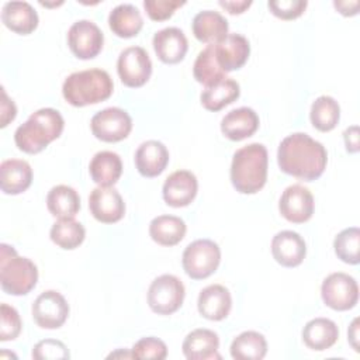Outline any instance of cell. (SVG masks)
I'll return each mask as SVG.
<instances>
[{
    "label": "cell",
    "instance_id": "7",
    "mask_svg": "<svg viewBox=\"0 0 360 360\" xmlns=\"http://www.w3.org/2000/svg\"><path fill=\"white\" fill-rule=\"evenodd\" d=\"M184 295V284L179 277L162 274L149 285L148 305L158 315H172L183 305Z\"/></svg>",
    "mask_w": 360,
    "mask_h": 360
},
{
    "label": "cell",
    "instance_id": "12",
    "mask_svg": "<svg viewBox=\"0 0 360 360\" xmlns=\"http://www.w3.org/2000/svg\"><path fill=\"white\" fill-rule=\"evenodd\" d=\"M104 44V35L97 24L90 20L73 22L68 31V45L72 53L83 60L96 58Z\"/></svg>",
    "mask_w": 360,
    "mask_h": 360
},
{
    "label": "cell",
    "instance_id": "2",
    "mask_svg": "<svg viewBox=\"0 0 360 360\" xmlns=\"http://www.w3.org/2000/svg\"><path fill=\"white\" fill-rule=\"evenodd\" d=\"M269 156L263 143L253 142L233 153L231 163V183L242 194H255L267 180Z\"/></svg>",
    "mask_w": 360,
    "mask_h": 360
},
{
    "label": "cell",
    "instance_id": "39",
    "mask_svg": "<svg viewBox=\"0 0 360 360\" xmlns=\"http://www.w3.org/2000/svg\"><path fill=\"white\" fill-rule=\"evenodd\" d=\"M69 357V349L58 339H44L32 347V359L35 360H66Z\"/></svg>",
    "mask_w": 360,
    "mask_h": 360
},
{
    "label": "cell",
    "instance_id": "31",
    "mask_svg": "<svg viewBox=\"0 0 360 360\" xmlns=\"http://www.w3.org/2000/svg\"><path fill=\"white\" fill-rule=\"evenodd\" d=\"M46 207L58 219L75 218L80 210V197L73 187L58 184L49 190L46 195Z\"/></svg>",
    "mask_w": 360,
    "mask_h": 360
},
{
    "label": "cell",
    "instance_id": "9",
    "mask_svg": "<svg viewBox=\"0 0 360 360\" xmlns=\"http://www.w3.org/2000/svg\"><path fill=\"white\" fill-rule=\"evenodd\" d=\"M93 135L103 142H120L132 129L131 115L118 107H108L96 112L90 121Z\"/></svg>",
    "mask_w": 360,
    "mask_h": 360
},
{
    "label": "cell",
    "instance_id": "25",
    "mask_svg": "<svg viewBox=\"0 0 360 360\" xmlns=\"http://www.w3.org/2000/svg\"><path fill=\"white\" fill-rule=\"evenodd\" d=\"M193 34L194 37L204 44H217L228 35V21L226 18L212 10H204L195 14L193 18Z\"/></svg>",
    "mask_w": 360,
    "mask_h": 360
},
{
    "label": "cell",
    "instance_id": "42",
    "mask_svg": "<svg viewBox=\"0 0 360 360\" xmlns=\"http://www.w3.org/2000/svg\"><path fill=\"white\" fill-rule=\"evenodd\" d=\"M17 115V107L13 100L8 98L6 90L1 87V103H0V127L4 128Z\"/></svg>",
    "mask_w": 360,
    "mask_h": 360
},
{
    "label": "cell",
    "instance_id": "1",
    "mask_svg": "<svg viewBox=\"0 0 360 360\" xmlns=\"http://www.w3.org/2000/svg\"><path fill=\"white\" fill-rule=\"evenodd\" d=\"M277 163L281 172L304 181L322 176L328 163L325 146L304 132L285 136L277 149Z\"/></svg>",
    "mask_w": 360,
    "mask_h": 360
},
{
    "label": "cell",
    "instance_id": "33",
    "mask_svg": "<svg viewBox=\"0 0 360 360\" xmlns=\"http://www.w3.org/2000/svg\"><path fill=\"white\" fill-rule=\"evenodd\" d=\"M49 236L56 246L72 250L83 243L86 238V229L75 218H60L52 225Z\"/></svg>",
    "mask_w": 360,
    "mask_h": 360
},
{
    "label": "cell",
    "instance_id": "36",
    "mask_svg": "<svg viewBox=\"0 0 360 360\" xmlns=\"http://www.w3.org/2000/svg\"><path fill=\"white\" fill-rule=\"evenodd\" d=\"M333 249L342 262L347 264H359L360 262V231L350 226L339 232L333 240Z\"/></svg>",
    "mask_w": 360,
    "mask_h": 360
},
{
    "label": "cell",
    "instance_id": "27",
    "mask_svg": "<svg viewBox=\"0 0 360 360\" xmlns=\"http://www.w3.org/2000/svg\"><path fill=\"white\" fill-rule=\"evenodd\" d=\"M339 338L338 325L328 318H314L308 321L302 329L304 343L316 352L332 347Z\"/></svg>",
    "mask_w": 360,
    "mask_h": 360
},
{
    "label": "cell",
    "instance_id": "37",
    "mask_svg": "<svg viewBox=\"0 0 360 360\" xmlns=\"http://www.w3.org/2000/svg\"><path fill=\"white\" fill-rule=\"evenodd\" d=\"M132 359H153V360H163L167 357V346L163 340L148 336L139 339L131 349Z\"/></svg>",
    "mask_w": 360,
    "mask_h": 360
},
{
    "label": "cell",
    "instance_id": "20",
    "mask_svg": "<svg viewBox=\"0 0 360 360\" xmlns=\"http://www.w3.org/2000/svg\"><path fill=\"white\" fill-rule=\"evenodd\" d=\"M169 163V150L160 141H145L135 152V166L141 176L156 177Z\"/></svg>",
    "mask_w": 360,
    "mask_h": 360
},
{
    "label": "cell",
    "instance_id": "23",
    "mask_svg": "<svg viewBox=\"0 0 360 360\" xmlns=\"http://www.w3.org/2000/svg\"><path fill=\"white\" fill-rule=\"evenodd\" d=\"M259 128V117L249 107H239L221 120V131L231 141H242L252 136Z\"/></svg>",
    "mask_w": 360,
    "mask_h": 360
},
{
    "label": "cell",
    "instance_id": "14",
    "mask_svg": "<svg viewBox=\"0 0 360 360\" xmlns=\"http://www.w3.org/2000/svg\"><path fill=\"white\" fill-rule=\"evenodd\" d=\"M89 210L98 222L114 224L122 219L125 202L114 187L98 186L90 193Z\"/></svg>",
    "mask_w": 360,
    "mask_h": 360
},
{
    "label": "cell",
    "instance_id": "26",
    "mask_svg": "<svg viewBox=\"0 0 360 360\" xmlns=\"http://www.w3.org/2000/svg\"><path fill=\"white\" fill-rule=\"evenodd\" d=\"M91 180L103 187H112L122 174V162L118 153L111 150L97 152L89 165Z\"/></svg>",
    "mask_w": 360,
    "mask_h": 360
},
{
    "label": "cell",
    "instance_id": "8",
    "mask_svg": "<svg viewBox=\"0 0 360 360\" xmlns=\"http://www.w3.org/2000/svg\"><path fill=\"white\" fill-rule=\"evenodd\" d=\"M321 297L326 307L335 311H349L359 301L357 281L346 273H332L322 281Z\"/></svg>",
    "mask_w": 360,
    "mask_h": 360
},
{
    "label": "cell",
    "instance_id": "19",
    "mask_svg": "<svg viewBox=\"0 0 360 360\" xmlns=\"http://www.w3.org/2000/svg\"><path fill=\"white\" fill-rule=\"evenodd\" d=\"M197 308L201 316L210 321H222L229 315L232 297L229 290L221 284H211L198 294Z\"/></svg>",
    "mask_w": 360,
    "mask_h": 360
},
{
    "label": "cell",
    "instance_id": "3",
    "mask_svg": "<svg viewBox=\"0 0 360 360\" xmlns=\"http://www.w3.org/2000/svg\"><path fill=\"white\" fill-rule=\"evenodd\" d=\"M63 127L65 120L58 110L49 107L39 108L15 129L14 142L25 153H39L60 136Z\"/></svg>",
    "mask_w": 360,
    "mask_h": 360
},
{
    "label": "cell",
    "instance_id": "29",
    "mask_svg": "<svg viewBox=\"0 0 360 360\" xmlns=\"http://www.w3.org/2000/svg\"><path fill=\"white\" fill-rule=\"evenodd\" d=\"M110 30L120 38H131L138 35L143 27V20L139 10L134 4H118L108 15Z\"/></svg>",
    "mask_w": 360,
    "mask_h": 360
},
{
    "label": "cell",
    "instance_id": "40",
    "mask_svg": "<svg viewBox=\"0 0 360 360\" xmlns=\"http://www.w3.org/2000/svg\"><path fill=\"white\" fill-rule=\"evenodd\" d=\"M184 6V1L179 0H145L143 8L150 20L153 21H165L170 18L174 11Z\"/></svg>",
    "mask_w": 360,
    "mask_h": 360
},
{
    "label": "cell",
    "instance_id": "34",
    "mask_svg": "<svg viewBox=\"0 0 360 360\" xmlns=\"http://www.w3.org/2000/svg\"><path fill=\"white\" fill-rule=\"evenodd\" d=\"M340 118V107L330 96H319L311 105L309 120L314 128L321 132L332 131Z\"/></svg>",
    "mask_w": 360,
    "mask_h": 360
},
{
    "label": "cell",
    "instance_id": "32",
    "mask_svg": "<svg viewBox=\"0 0 360 360\" xmlns=\"http://www.w3.org/2000/svg\"><path fill=\"white\" fill-rule=\"evenodd\" d=\"M266 353V338L256 330H245L231 343V356L235 360H262Z\"/></svg>",
    "mask_w": 360,
    "mask_h": 360
},
{
    "label": "cell",
    "instance_id": "4",
    "mask_svg": "<svg viewBox=\"0 0 360 360\" xmlns=\"http://www.w3.org/2000/svg\"><path fill=\"white\" fill-rule=\"evenodd\" d=\"M114 90L111 76L103 69H87L69 75L62 86L63 98L73 107L107 100Z\"/></svg>",
    "mask_w": 360,
    "mask_h": 360
},
{
    "label": "cell",
    "instance_id": "18",
    "mask_svg": "<svg viewBox=\"0 0 360 360\" xmlns=\"http://www.w3.org/2000/svg\"><path fill=\"white\" fill-rule=\"evenodd\" d=\"M271 255L284 267H297L307 255V245L302 236L294 231H281L271 239Z\"/></svg>",
    "mask_w": 360,
    "mask_h": 360
},
{
    "label": "cell",
    "instance_id": "5",
    "mask_svg": "<svg viewBox=\"0 0 360 360\" xmlns=\"http://www.w3.org/2000/svg\"><path fill=\"white\" fill-rule=\"evenodd\" d=\"M38 281V269L28 257L18 256L13 246L0 245V284L10 295L28 294Z\"/></svg>",
    "mask_w": 360,
    "mask_h": 360
},
{
    "label": "cell",
    "instance_id": "10",
    "mask_svg": "<svg viewBox=\"0 0 360 360\" xmlns=\"http://www.w3.org/2000/svg\"><path fill=\"white\" fill-rule=\"evenodd\" d=\"M117 72L127 87L143 86L152 75V62L142 46H128L121 51L117 60Z\"/></svg>",
    "mask_w": 360,
    "mask_h": 360
},
{
    "label": "cell",
    "instance_id": "38",
    "mask_svg": "<svg viewBox=\"0 0 360 360\" xmlns=\"http://www.w3.org/2000/svg\"><path fill=\"white\" fill-rule=\"evenodd\" d=\"M0 340L7 342V340H14L20 332H21V318L17 309L8 304H1L0 305Z\"/></svg>",
    "mask_w": 360,
    "mask_h": 360
},
{
    "label": "cell",
    "instance_id": "17",
    "mask_svg": "<svg viewBox=\"0 0 360 360\" xmlns=\"http://www.w3.org/2000/svg\"><path fill=\"white\" fill-rule=\"evenodd\" d=\"M152 44L156 56L167 65L181 62L188 49L187 38L177 27H167L155 32Z\"/></svg>",
    "mask_w": 360,
    "mask_h": 360
},
{
    "label": "cell",
    "instance_id": "28",
    "mask_svg": "<svg viewBox=\"0 0 360 360\" xmlns=\"http://www.w3.org/2000/svg\"><path fill=\"white\" fill-rule=\"evenodd\" d=\"M186 222L176 215H159L149 224V235L153 242L162 246H174L186 235Z\"/></svg>",
    "mask_w": 360,
    "mask_h": 360
},
{
    "label": "cell",
    "instance_id": "22",
    "mask_svg": "<svg viewBox=\"0 0 360 360\" xmlns=\"http://www.w3.org/2000/svg\"><path fill=\"white\" fill-rule=\"evenodd\" d=\"M32 181V169L21 159H7L0 165V187L4 194L24 193Z\"/></svg>",
    "mask_w": 360,
    "mask_h": 360
},
{
    "label": "cell",
    "instance_id": "6",
    "mask_svg": "<svg viewBox=\"0 0 360 360\" xmlns=\"http://www.w3.org/2000/svg\"><path fill=\"white\" fill-rule=\"evenodd\" d=\"M219 262L221 249L211 239H197L188 243L181 257L183 269L193 280L210 277L218 269Z\"/></svg>",
    "mask_w": 360,
    "mask_h": 360
},
{
    "label": "cell",
    "instance_id": "11",
    "mask_svg": "<svg viewBox=\"0 0 360 360\" xmlns=\"http://www.w3.org/2000/svg\"><path fill=\"white\" fill-rule=\"evenodd\" d=\"M31 312L35 323L39 328L58 329L69 316V304L60 292L46 290L35 298Z\"/></svg>",
    "mask_w": 360,
    "mask_h": 360
},
{
    "label": "cell",
    "instance_id": "44",
    "mask_svg": "<svg viewBox=\"0 0 360 360\" xmlns=\"http://www.w3.org/2000/svg\"><path fill=\"white\" fill-rule=\"evenodd\" d=\"M218 4L231 14H242L246 8L250 7L252 1L250 0H236V1L235 0H231V1L219 0Z\"/></svg>",
    "mask_w": 360,
    "mask_h": 360
},
{
    "label": "cell",
    "instance_id": "41",
    "mask_svg": "<svg viewBox=\"0 0 360 360\" xmlns=\"http://www.w3.org/2000/svg\"><path fill=\"white\" fill-rule=\"evenodd\" d=\"M305 0H271L267 3L270 11L281 20H294L307 8Z\"/></svg>",
    "mask_w": 360,
    "mask_h": 360
},
{
    "label": "cell",
    "instance_id": "43",
    "mask_svg": "<svg viewBox=\"0 0 360 360\" xmlns=\"http://www.w3.org/2000/svg\"><path fill=\"white\" fill-rule=\"evenodd\" d=\"M343 139L345 146L349 153H357L359 152V127L352 125L343 131Z\"/></svg>",
    "mask_w": 360,
    "mask_h": 360
},
{
    "label": "cell",
    "instance_id": "35",
    "mask_svg": "<svg viewBox=\"0 0 360 360\" xmlns=\"http://www.w3.org/2000/svg\"><path fill=\"white\" fill-rule=\"evenodd\" d=\"M193 75H194V79L198 83L204 84L205 87L226 77V73L221 69V66L217 62L212 44L207 45L197 55L193 66Z\"/></svg>",
    "mask_w": 360,
    "mask_h": 360
},
{
    "label": "cell",
    "instance_id": "24",
    "mask_svg": "<svg viewBox=\"0 0 360 360\" xmlns=\"http://www.w3.org/2000/svg\"><path fill=\"white\" fill-rule=\"evenodd\" d=\"M1 21L13 32L28 35L38 27V14L27 1H7L1 8Z\"/></svg>",
    "mask_w": 360,
    "mask_h": 360
},
{
    "label": "cell",
    "instance_id": "46",
    "mask_svg": "<svg viewBox=\"0 0 360 360\" xmlns=\"http://www.w3.org/2000/svg\"><path fill=\"white\" fill-rule=\"evenodd\" d=\"M347 336H349V343L352 345V347L359 352V319L354 318L352 325L349 326V330H347Z\"/></svg>",
    "mask_w": 360,
    "mask_h": 360
},
{
    "label": "cell",
    "instance_id": "47",
    "mask_svg": "<svg viewBox=\"0 0 360 360\" xmlns=\"http://www.w3.org/2000/svg\"><path fill=\"white\" fill-rule=\"evenodd\" d=\"M128 357V359H132V353L131 352H122V349H120V350H117V352H114V353H111L108 357Z\"/></svg>",
    "mask_w": 360,
    "mask_h": 360
},
{
    "label": "cell",
    "instance_id": "15",
    "mask_svg": "<svg viewBox=\"0 0 360 360\" xmlns=\"http://www.w3.org/2000/svg\"><path fill=\"white\" fill-rule=\"evenodd\" d=\"M197 190L198 181L194 173L188 170H176L165 180L162 195L167 205L180 208L193 202L197 195Z\"/></svg>",
    "mask_w": 360,
    "mask_h": 360
},
{
    "label": "cell",
    "instance_id": "45",
    "mask_svg": "<svg viewBox=\"0 0 360 360\" xmlns=\"http://www.w3.org/2000/svg\"><path fill=\"white\" fill-rule=\"evenodd\" d=\"M333 6L342 15L352 17L359 13L360 3L357 0H354V1H333Z\"/></svg>",
    "mask_w": 360,
    "mask_h": 360
},
{
    "label": "cell",
    "instance_id": "30",
    "mask_svg": "<svg viewBox=\"0 0 360 360\" xmlns=\"http://www.w3.org/2000/svg\"><path fill=\"white\" fill-rule=\"evenodd\" d=\"M239 94H240L239 83L233 79L225 77L211 86H207L202 90L200 100L205 110L215 112L222 110L228 104L236 101Z\"/></svg>",
    "mask_w": 360,
    "mask_h": 360
},
{
    "label": "cell",
    "instance_id": "16",
    "mask_svg": "<svg viewBox=\"0 0 360 360\" xmlns=\"http://www.w3.org/2000/svg\"><path fill=\"white\" fill-rule=\"evenodd\" d=\"M214 53L221 69L228 73L240 69L249 58V41L240 34H228L222 41L212 44Z\"/></svg>",
    "mask_w": 360,
    "mask_h": 360
},
{
    "label": "cell",
    "instance_id": "13",
    "mask_svg": "<svg viewBox=\"0 0 360 360\" xmlns=\"http://www.w3.org/2000/svg\"><path fill=\"white\" fill-rule=\"evenodd\" d=\"M314 208V195L302 184L288 186L278 201L280 214L292 224H304L311 219Z\"/></svg>",
    "mask_w": 360,
    "mask_h": 360
},
{
    "label": "cell",
    "instance_id": "21",
    "mask_svg": "<svg viewBox=\"0 0 360 360\" xmlns=\"http://www.w3.org/2000/svg\"><path fill=\"white\" fill-rule=\"evenodd\" d=\"M219 338L210 329H194L183 340V354L188 360L221 359L218 354Z\"/></svg>",
    "mask_w": 360,
    "mask_h": 360
}]
</instances>
